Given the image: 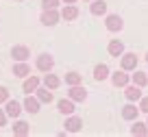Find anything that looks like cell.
<instances>
[{
    "label": "cell",
    "instance_id": "1",
    "mask_svg": "<svg viewBox=\"0 0 148 137\" xmlns=\"http://www.w3.org/2000/svg\"><path fill=\"white\" fill-rule=\"evenodd\" d=\"M59 20H61V11H57V9H44L39 22H42L44 26H55V24H59Z\"/></svg>",
    "mask_w": 148,
    "mask_h": 137
},
{
    "label": "cell",
    "instance_id": "2",
    "mask_svg": "<svg viewBox=\"0 0 148 137\" xmlns=\"http://www.w3.org/2000/svg\"><path fill=\"white\" fill-rule=\"evenodd\" d=\"M105 26L109 33H120L122 28H124V22H122V18L118 13H109L105 18Z\"/></svg>",
    "mask_w": 148,
    "mask_h": 137
},
{
    "label": "cell",
    "instance_id": "3",
    "mask_svg": "<svg viewBox=\"0 0 148 137\" xmlns=\"http://www.w3.org/2000/svg\"><path fill=\"white\" fill-rule=\"evenodd\" d=\"M35 68L39 70V72H52V68H55V59H52V55H48V52H44V55L37 57V63Z\"/></svg>",
    "mask_w": 148,
    "mask_h": 137
},
{
    "label": "cell",
    "instance_id": "4",
    "mask_svg": "<svg viewBox=\"0 0 148 137\" xmlns=\"http://www.w3.org/2000/svg\"><path fill=\"white\" fill-rule=\"evenodd\" d=\"M120 68L126 70V72L137 70V55H135V52H124V55L120 57Z\"/></svg>",
    "mask_w": 148,
    "mask_h": 137
},
{
    "label": "cell",
    "instance_id": "5",
    "mask_svg": "<svg viewBox=\"0 0 148 137\" xmlns=\"http://www.w3.org/2000/svg\"><path fill=\"white\" fill-rule=\"evenodd\" d=\"M124 96L129 102H139V98L144 96L142 94V87H137L135 83H129V85L124 87Z\"/></svg>",
    "mask_w": 148,
    "mask_h": 137
},
{
    "label": "cell",
    "instance_id": "6",
    "mask_svg": "<svg viewBox=\"0 0 148 137\" xmlns=\"http://www.w3.org/2000/svg\"><path fill=\"white\" fill-rule=\"evenodd\" d=\"M111 83H113V85L116 87H126L131 83V74H126V70H118V72H113L111 74Z\"/></svg>",
    "mask_w": 148,
    "mask_h": 137
},
{
    "label": "cell",
    "instance_id": "7",
    "mask_svg": "<svg viewBox=\"0 0 148 137\" xmlns=\"http://www.w3.org/2000/svg\"><path fill=\"white\" fill-rule=\"evenodd\" d=\"M68 98H72L74 102H83V100H87V89L83 85H72L68 91Z\"/></svg>",
    "mask_w": 148,
    "mask_h": 137
},
{
    "label": "cell",
    "instance_id": "8",
    "mask_svg": "<svg viewBox=\"0 0 148 137\" xmlns=\"http://www.w3.org/2000/svg\"><path fill=\"white\" fill-rule=\"evenodd\" d=\"M39 85H42V78H39V76H31V74H28V76L24 78V83H22V89H24V94H35Z\"/></svg>",
    "mask_w": 148,
    "mask_h": 137
},
{
    "label": "cell",
    "instance_id": "9",
    "mask_svg": "<svg viewBox=\"0 0 148 137\" xmlns=\"http://www.w3.org/2000/svg\"><path fill=\"white\" fill-rule=\"evenodd\" d=\"M22 107L24 105H20L18 100H7L5 102V111H7V115H9V118H13V120H18L20 118V113H22Z\"/></svg>",
    "mask_w": 148,
    "mask_h": 137
},
{
    "label": "cell",
    "instance_id": "10",
    "mask_svg": "<svg viewBox=\"0 0 148 137\" xmlns=\"http://www.w3.org/2000/svg\"><path fill=\"white\" fill-rule=\"evenodd\" d=\"M63 126H65V133H79L81 128H83V120H81L79 115H74V113H72L68 120H65Z\"/></svg>",
    "mask_w": 148,
    "mask_h": 137
},
{
    "label": "cell",
    "instance_id": "11",
    "mask_svg": "<svg viewBox=\"0 0 148 137\" xmlns=\"http://www.w3.org/2000/svg\"><path fill=\"white\" fill-rule=\"evenodd\" d=\"M139 113H142V111H139V107H135L133 102H129V105L122 107V118H124L126 122H133V120H137Z\"/></svg>",
    "mask_w": 148,
    "mask_h": 137
},
{
    "label": "cell",
    "instance_id": "12",
    "mask_svg": "<svg viewBox=\"0 0 148 137\" xmlns=\"http://www.w3.org/2000/svg\"><path fill=\"white\" fill-rule=\"evenodd\" d=\"M11 57H13L15 61H26L28 57H31V48H28V46H13V48H11Z\"/></svg>",
    "mask_w": 148,
    "mask_h": 137
},
{
    "label": "cell",
    "instance_id": "13",
    "mask_svg": "<svg viewBox=\"0 0 148 137\" xmlns=\"http://www.w3.org/2000/svg\"><path fill=\"white\" fill-rule=\"evenodd\" d=\"M107 52H109L111 57H116V59H118V57L124 55V44H122L120 39H111L109 46H107Z\"/></svg>",
    "mask_w": 148,
    "mask_h": 137
},
{
    "label": "cell",
    "instance_id": "14",
    "mask_svg": "<svg viewBox=\"0 0 148 137\" xmlns=\"http://www.w3.org/2000/svg\"><path fill=\"white\" fill-rule=\"evenodd\" d=\"M39 107H42L39 98L26 94V100H24V111H28V113H37V111H39Z\"/></svg>",
    "mask_w": 148,
    "mask_h": 137
},
{
    "label": "cell",
    "instance_id": "15",
    "mask_svg": "<svg viewBox=\"0 0 148 137\" xmlns=\"http://www.w3.org/2000/svg\"><path fill=\"white\" fill-rule=\"evenodd\" d=\"M57 109H59V113H63V115H72L74 111V100L72 98H63V100H59L57 102Z\"/></svg>",
    "mask_w": 148,
    "mask_h": 137
},
{
    "label": "cell",
    "instance_id": "16",
    "mask_svg": "<svg viewBox=\"0 0 148 137\" xmlns=\"http://www.w3.org/2000/svg\"><path fill=\"white\" fill-rule=\"evenodd\" d=\"M61 18H63L65 22L76 20V18H79V7H76V5H65L63 9H61Z\"/></svg>",
    "mask_w": 148,
    "mask_h": 137
},
{
    "label": "cell",
    "instance_id": "17",
    "mask_svg": "<svg viewBox=\"0 0 148 137\" xmlns=\"http://www.w3.org/2000/svg\"><path fill=\"white\" fill-rule=\"evenodd\" d=\"M42 83L48 87V89H52V91L61 87V78L57 76V74H50V72H46V74H44V81H42Z\"/></svg>",
    "mask_w": 148,
    "mask_h": 137
},
{
    "label": "cell",
    "instance_id": "18",
    "mask_svg": "<svg viewBox=\"0 0 148 137\" xmlns=\"http://www.w3.org/2000/svg\"><path fill=\"white\" fill-rule=\"evenodd\" d=\"M109 76H111V72H109V65H107V63H98L96 68H94V78H96L98 83L107 81Z\"/></svg>",
    "mask_w": 148,
    "mask_h": 137
},
{
    "label": "cell",
    "instance_id": "19",
    "mask_svg": "<svg viewBox=\"0 0 148 137\" xmlns=\"http://www.w3.org/2000/svg\"><path fill=\"white\" fill-rule=\"evenodd\" d=\"M28 74H31V65H28L26 61H18V63L13 65V76H18V78H26Z\"/></svg>",
    "mask_w": 148,
    "mask_h": 137
},
{
    "label": "cell",
    "instance_id": "20",
    "mask_svg": "<svg viewBox=\"0 0 148 137\" xmlns=\"http://www.w3.org/2000/svg\"><path fill=\"white\" fill-rule=\"evenodd\" d=\"M35 96L39 98V102H42V105H50V102H52V89H48L46 85H44V87H37Z\"/></svg>",
    "mask_w": 148,
    "mask_h": 137
},
{
    "label": "cell",
    "instance_id": "21",
    "mask_svg": "<svg viewBox=\"0 0 148 137\" xmlns=\"http://www.w3.org/2000/svg\"><path fill=\"white\" fill-rule=\"evenodd\" d=\"M131 135H135V137H146V135H148V124H146V122H137V120H133Z\"/></svg>",
    "mask_w": 148,
    "mask_h": 137
},
{
    "label": "cell",
    "instance_id": "22",
    "mask_svg": "<svg viewBox=\"0 0 148 137\" xmlns=\"http://www.w3.org/2000/svg\"><path fill=\"white\" fill-rule=\"evenodd\" d=\"M131 83H135L137 87H146V85H148V72L133 70V74H131Z\"/></svg>",
    "mask_w": 148,
    "mask_h": 137
},
{
    "label": "cell",
    "instance_id": "23",
    "mask_svg": "<svg viewBox=\"0 0 148 137\" xmlns=\"http://www.w3.org/2000/svg\"><path fill=\"white\" fill-rule=\"evenodd\" d=\"M89 11H92V15H107V2L105 0H92Z\"/></svg>",
    "mask_w": 148,
    "mask_h": 137
},
{
    "label": "cell",
    "instance_id": "24",
    "mask_svg": "<svg viewBox=\"0 0 148 137\" xmlns=\"http://www.w3.org/2000/svg\"><path fill=\"white\" fill-rule=\"evenodd\" d=\"M31 133V126H28L24 120H18V122L13 124V135H18V137H24V135H28Z\"/></svg>",
    "mask_w": 148,
    "mask_h": 137
},
{
    "label": "cell",
    "instance_id": "25",
    "mask_svg": "<svg viewBox=\"0 0 148 137\" xmlns=\"http://www.w3.org/2000/svg\"><path fill=\"white\" fill-rule=\"evenodd\" d=\"M81 81H83V76H81L79 72H68V74H65V85H68V87L81 85Z\"/></svg>",
    "mask_w": 148,
    "mask_h": 137
},
{
    "label": "cell",
    "instance_id": "26",
    "mask_svg": "<svg viewBox=\"0 0 148 137\" xmlns=\"http://www.w3.org/2000/svg\"><path fill=\"white\" fill-rule=\"evenodd\" d=\"M59 0H42V9H57Z\"/></svg>",
    "mask_w": 148,
    "mask_h": 137
},
{
    "label": "cell",
    "instance_id": "27",
    "mask_svg": "<svg viewBox=\"0 0 148 137\" xmlns=\"http://www.w3.org/2000/svg\"><path fill=\"white\" fill-rule=\"evenodd\" d=\"M139 111H142V113H148V96H142L139 98Z\"/></svg>",
    "mask_w": 148,
    "mask_h": 137
},
{
    "label": "cell",
    "instance_id": "28",
    "mask_svg": "<svg viewBox=\"0 0 148 137\" xmlns=\"http://www.w3.org/2000/svg\"><path fill=\"white\" fill-rule=\"evenodd\" d=\"M9 100V89L7 87H0V105H5Z\"/></svg>",
    "mask_w": 148,
    "mask_h": 137
},
{
    "label": "cell",
    "instance_id": "29",
    "mask_svg": "<svg viewBox=\"0 0 148 137\" xmlns=\"http://www.w3.org/2000/svg\"><path fill=\"white\" fill-rule=\"evenodd\" d=\"M7 122H9V115L5 109H0V126H7Z\"/></svg>",
    "mask_w": 148,
    "mask_h": 137
},
{
    "label": "cell",
    "instance_id": "30",
    "mask_svg": "<svg viewBox=\"0 0 148 137\" xmlns=\"http://www.w3.org/2000/svg\"><path fill=\"white\" fill-rule=\"evenodd\" d=\"M65 5H74V2H76V0H63Z\"/></svg>",
    "mask_w": 148,
    "mask_h": 137
},
{
    "label": "cell",
    "instance_id": "31",
    "mask_svg": "<svg viewBox=\"0 0 148 137\" xmlns=\"http://www.w3.org/2000/svg\"><path fill=\"white\" fill-rule=\"evenodd\" d=\"M83 2H92V0H83Z\"/></svg>",
    "mask_w": 148,
    "mask_h": 137
},
{
    "label": "cell",
    "instance_id": "32",
    "mask_svg": "<svg viewBox=\"0 0 148 137\" xmlns=\"http://www.w3.org/2000/svg\"><path fill=\"white\" fill-rule=\"evenodd\" d=\"M146 61H148V52H146Z\"/></svg>",
    "mask_w": 148,
    "mask_h": 137
},
{
    "label": "cell",
    "instance_id": "33",
    "mask_svg": "<svg viewBox=\"0 0 148 137\" xmlns=\"http://www.w3.org/2000/svg\"><path fill=\"white\" fill-rule=\"evenodd\" d=\"M18 2H22V0H18Z\"/></svg>",
    "mask_w": 148,
    "mask_h": 137
},
{
    "label": "cell",
    "instance_id": "34",
    "mask_svg": "<svg viewBox=\"0 0 148 137\" xmlns=\"http://www.w3.org/2000/svg\"><path fill=\"white\" fill-rule=\"evenodd\" d=\"M146 124H148V122H146Z\"/></svg>",
    "mask_w": 148,
    "mask_h": 137
}]
</instances>
